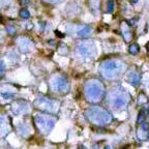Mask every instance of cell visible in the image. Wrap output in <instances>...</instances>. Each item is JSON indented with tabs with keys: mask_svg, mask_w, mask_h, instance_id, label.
<instances>
[{
	"mask_svg": "<svg viewBox=\"0 0 149 149\" xmlns=\"http://www.w3.org/2000/svg\"><path fill=\"white\" fill-rule=\"evenodd\" d=\"M86 116L90 122L98 126L107 125L112 121L111 114L102 108H91L86 112Z\"/></svg>",
	"mask_w": 149,
	"mask_h": 149,
	"instance_id": "cell-1",
	"label": "cell"
},
{
	"mask_svg": "<svg viewBox=\"0 0 149 149\" xmlns=\"http://www.w3.org/2000/svg\"><path fill=\"white\" fill-rule=\"evenodd\" d=\"M105 94L104 86L102 83L96 80H91L86 83L85 86V97L90 103L99 102Z\"/></svg>",
	"mask_w": 149,
	"mask_h": 149,
	"instance_id": "cell-2",
	"label": "cell"
},
{
	"mask_svg": "<svg viewBox=\"0 0 149 149\" xmlns=\"http://www.w3.org/2000/svg\"><path fill=\"white\" fill-rule=\"evenodd\" d=\"M109 100L114 109L122 110L123 108H125L128 106V100H130V95L123 88L117 87L114 88L109 93Z\"/></svg>",
	"mask_w": 149,
	"mask_h": 149,
	"instance_id": "cell-3",
	"label": "cell"
},
{
	"mask_svg": "<svg viewBox=\"0 0 149 149\" xmlns=\"http://www.w3.org/2000/svg\"><path fill=\"white\" fill-rule=\"evenodd\" d=\"M123 69V64L119 61H106L100 65V73L107 79H113L119 76Z\"/></svg>",
	"mask_w": 149,
	"mask_h": 149,
	"instance_id": "cell-4",
	"label": "cell"
},
{
	"mask_svg": "<svg viewBox=\"0 0 149 149\" xmlns=\"http://www.w3.org/2000/svg\"><path fill=\"white\" fill-rule=\"evenodd\" d=\"M35 124L42 134L48 135L54 128L55 120L46 116H37L35 118Z\"/></svg>",
	"mask_w": 149,
	"mask_h": 149,
	"instance_id": "cell-5",
	"label": "cell"
},
{
	"mask_svg": "<svg viewBox=\"0 0 149 149\" xmlns=\"http://www.w3.org/2000/svg\"><path fill=\"white\" fill-rule=\"evenodd\" d=\"M78 52L80 53V55L86 59H89L93 56V54L95 53V48L92 45V43L90 42H84V43H80L77 47Z\"/></svg>",
	"mask_w": 149,
	"mask_h": 149,
	"instance_id": "cell-6",
	"label": "cell"
},
{
	"mask_svg": "<svg viewBox=\"0 0 149 149\" xmlns=\"http://www.w3.org/2000/svg\"><path fill=\"white\" fill-rule=\"evenodd\" d=\"M35 106L36 108H38L42 111L52 112V113L56 111V108H57V105L55 104L54 100H51V99L47 98V97H40L36 100Z\"/></svg>",
	"mask_w": 149,
	"mask_h": 149,
	"instance_id": "cell-7",
	"label": "cell"
},
{
	"mask_svg": "<svg viewBox=\"0 0 149 149\" xmlns=\"http://www.w3.org/2000/svg\"><path fill=\"white\" fill-rule=\"evenodd\" d=\"M52 87L57 92H67L69 89V82L64 77H56L52 81Z\"/></svg>",
	"mask_w": 149,
	"mask_h": 149,
	"instance_id": "cell-8",
	"label": "cell"
},
{
	"mask_svg": "<svg viewBox=\"0 0 149 149\" xmlns=\"http://www.w3.org/2000/svg\"><path fill=\"white\" fill-rule=\"evenodd\" d=\"M18 47L22 53H29L33 49V44L29 38L20 37L18 40Z\"/></svg>",
	"mask_w": 149,
	"mask_h": 149,
	"instance_id": "cell-9",
	"label": "cell"
},
{
	"mask_svg": "<svg viewBox=\"0 0 149 149\" xmlns=\"http://www.w3.org/2000/svg\"><path fill=\"white\" fill-rule=\"evenodd\" d=\"M128 82L130 84H132V85L137 86L140 82V75H138L136 73H130V77H128Z\"/></svg>",
	"mask_w": 149,
	"mask_h": 149,
	"instance_id": "cell-10",
	"label": "cell"
},
{
	"mask_svg": "<svg viewBox=\"0 0 149 149\" xmlns=\"http://www.w3.org/2000/svg\"><path fill=\"white\" fill-rule=\"evenodd\" d=\"M92 31V29H91V27L89 26H84L82 29H80V30L78 31V35L79 36H87L88 34H89L90 32Z\"/></svg>",
	"mask_w": 149,
	"mask_h": 149,
	"instance_id": "cell-11",
	"label": "cell"
},
{
	"mask_svg": "<svg viewBox=\"0 0 149 149\" xmlns=\"http://www.w3.org/2000/svg\"><path fill=\"white\" fill-rule=\"evenodd\" d=\"M128 51H130V54H138L140 52V47L138 44H132L128 48Z\"/></svg>",
	"mask_w": 149,
	"mask_h": 149,
	"instance_id": "cell-12",
	"label": "cell"
},
{
	"mask_svg": "<svg viewBox=\"0 0 149 149\" xmlns=\"http://www.w3.org/2000/svg\"><path fill=\"white\" fill-rule=\"evenodd\" d=\"M19 15L22 19H29V18H30V12H29L27 10H25V8H23V10H20Z\"/></svg>",
	"mask_w": 149,
	"mask_h": 149,
	"instance_id": "cell-13",
	"label": "cell"
},
{
	"mask_svg": "<svg viewBox=\"0 0 149 149\" xmlns=\"http://www.w3.org/2000/svg\"><path fill=\"white\" fill-rule=\"evenodd\" d=\"M144 120H145V113H144V111H141L139 113V115H138L137 122L138 123H142V122H144Z\"/></svg>",
	"mask_w": 149,
	"mask_h": 149,
	"instance_id": "cell-14",
	"label": "cell"
},
{
	"mask_svg": "<svg viewBox=\"0 0 149 149\" xmlns=\"http://www.w3.org/2000/svg\"><path fill=\"white\" fill-rule=\"evenodd\" d=\"M6 31L8 32V34L10 35H15L17 33V29L15 28L14 26H7L6 27Z\"/></svg>",
	"mask_w": 149,
	"mask_h": 149,
	"instance_id": "cell-15",
	"label": "cell"
},
{
	"mask_svg": "<svg viewBox=\"0 0 149 149\" xmlns=\"http://www.w3.org/2000/svg\"><path fill=\"white\" fill-rule=\"evenodd\" d=\"M114 10V2L113 1H109L108 2V7H107V12H109V14H111V12H113Z\"/></svg>",
	"mask_w": 149,
	"mask_h": 149,
	"instance_id": "cell-16",
	"label": "cell"
},
{
	"mask_svg": "<svg viewBox=\"0 0 149 149\" xmlns=\"http://www.w3.org/2000/svg\"><path fill=\"white\" fill-rule=\"evenodd\" d=\"M148 102V98L147 96L144 94V93H141V95L139 96V103H142V104H145V103Z\"/></svg>",
	"mask_w": 149,
	"mask_h": 149,
	"instance_id": "cell-17",
	"label": "cell"
},
{
	"mask_svg": "<svg viewBox=\"0 0 149 149\" xmlns=\"http://www.w3.org/2000/svg\"><path fill=\"white\" fill-rule=\"evenodd\" d=\"M1 95H2V97L5 99H10L14 97V93H12V92H2Z\"/></svg>",
	"mask_w": 149,
	"mask_h": 149,
	"instance_id": "cell-18",
	"label": "cell"
},
{
	"mask_svg": "<svg viewBox=\"0 0 149 149\" xmlns=\"http://www.w3.org/2000/svg\"><path fill=\"white\" fill-rule=\"evenodd\" d=\"M5 73V66H4V63L2 61H0V78L4 75Z\"/></svg>",
	"mask_w": 149,
	"mask_h": 149,
	"instance_id": "cell-19",
	"label": "cell"
},
{
	"mask_svg": "<svg viewBox=\"0 0 149 149\" xmlns=\"http://www.w3.org/2000/svg\"><path fill=\"white\" fill-rule=\"evenodd\" d=\"M141 126H142V130H144V132H147V130H149V124H148V123H143L142 122V125H141Z\"/></svg>",
	"mask_w": 149,
	"mask_h": 149,
	"instance_id": "cell-20",
	"label": "cell"
},
{
	"mask_svg": "<svg viewBox=\"0 0 149 149\" xmlns=\"http://www.w3.org/2000/svg\"><path fill=\"white\" fill-rule=\"evenodd\" d=\"M55 34H56L57 36H58V37H64V34L63 33H61L60 32V31H58V30H55Z\"/></svg>",
	"mask_w": 149,
	"mask_h": 149,
	"instance_id": "cell-21",
	"label": "cell"
},
{
	"mask_svg": "<svg viewBox=\"0 0 149 149\" xmlns=\"http://www.w3.org/2000/svg\"><path fill=\"white\" fill-rule=\"evenodd\" d=\"M47 2H51V3H58V2H61L62 0H45Z\"/></svg>",
	"mask_w": 149,
	"mask_h": 149,
	"instance_id": "cell-22",
	"label": "cell"
},
{
	"mask_svg": "<svg viewBox=\"0 0 149 149\" xmlns=\"http://www.w3.org/2000/svg\"><path fill=\"white\" fill-rule=\"evenodd\" d=\"M20 3L22 5H27L29 3V0H20Z\"/></svg>",
	"mask_w": 149,
	"mask_h": 149,
	"instance_id": "cell-23",
	"label": "cell"
},
{
	"mask_svg": "<svg viewBox=\"0 0 149 149\" xmlns=\"http://www.w3.org/2000/svg\"><path fill=\"white\" fill-rule=\"evenodd\" d=\"M128 24L130 25V26H132V25H134V24H135V20H130V21L128 22Z\"/></svg>",
	"mask_w": 149,
	"mask_h": 149,
	"instance_id": "cell-24",
	"label": "cell"
},
{
	"mask_svg": "<svg viewBox=\"0 0 149 149\" xmlns=\"http://www.w3.org/2000/svg\"><path fill=\"white\" fill-rule=\"evenodd\" d=\"M49 44H50L51 46H55V40H49Z\"/></svg>",
	"mask_w": 149,
	"mask_h": 149,
	"instance_id": "cell-25",
	"label": "cell"
},
{
	"mask_svg": "<svg viewBox=\"0 0 149 149\" xmlns=\"http://www.w3.org/2000/svg\"><path fill=\"white\" fill-rule=\"evenodd\" d=\"M0 23H4V21H3V20H2V17H1V16H0Z\"/></svg>",
	"mask_w": 149,
	"mask_h": 149,
	"instance_id": "cell-26",
	"label": "cell"
},
{
	"mask_svg": "<svg viewBox=\"0 0 149 149\" xmlns=\"http://www.w3.org/2000/svg\"><path fill=\"white\" fill-rule=\"evenodd\" d=\"M132 2H134V3H137L138 1H139V0H132Z\"/></svg>",
	"mask_w": 149,
	"mask_h": 149,
	"instance_id": "cell-27",
	"label": "cell"
},
{
	"mask_svg": "<svg viewBox=\"0 0 149 149\" xmlns=\"http://www.w3.org/2000/svg\"><path fill=\"white\" fill-rule=\"evenodd\" d=\"M147 112H148V114H149V108H148V109H147Z\"/></svg>",
	"mask_w": 149,
	"mask_h": 149,
	"instance_id": "cell-28",
	"label": "cell"
},
{
	"mask_svg": "<svg viewBox=\"0 0 149 149\" xmlns=\"http://www.w3.org/2000/svg\"><path fill=\"white\" fill-rule=\"evenodd\" d=\"M147 138H148V139H149V132H148V136H147Z\"/></svg>",
	"mask_w": 149,
	"mask_h": 149,
	"instance_id": "cell-29",
	"label": "cell"
}]
</instances>
